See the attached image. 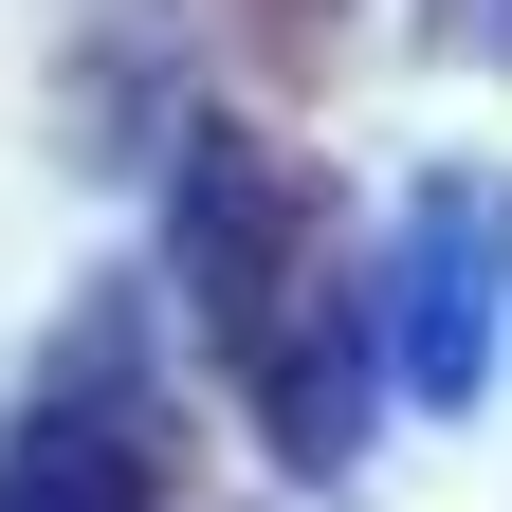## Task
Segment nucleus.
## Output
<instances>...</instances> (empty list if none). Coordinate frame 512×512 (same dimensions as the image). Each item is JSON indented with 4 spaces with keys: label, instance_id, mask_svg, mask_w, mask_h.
<instances>
[{
    "label": "nucleus",
    "instance_id": "obj_1",
    "mask_svg": "<svg viewBox=\"0 0 512 512\" xmlns=\"http://www.w3.org/2000/svg\"><path fill=\"white\" fill-rule=\"evenodd\" d=\"M165 256H183V311H202V366L238 384V421L293 476H348L366 458V275L330 256L311 165L256 147V128H183Z\"/></svg>",
    "mask_w": 512,
    "mask_h": 512
},
{
    "label": "nucleus",
    "instance_id": "obj_2",
    "mask_svg": "<svg viewBox=\"0 0 512 512\" xmlns=\"http://www.w3.org/2000/svg\"><path fill=\"white\" fill-rule=\"evenodd\" d=\"M494 293H512V183L494 165H421L403 183V256H384V330H403V384H421V403H476Z\"/></svg>",
    "mask_w": 512,
    "mask_h": 512
},
{
    "label": "nucleus",
    "instance_id": "obj_3",
    "mask_svg": "<svg viewBox=\"0 0 512 512\" xmlns=\"http://www.w3.org/2000/svg\"><path fill=\"white\" fill-rule=\"evenodd\" d=\"M0 512H183L147 403H128V330H92V348H74V384H37V403H19Z\"/></svg>",
    "mask_w": 512,
    "mask_h": 512
},
{
    "label": "nucleus",
    "instance_id": "obj_4",
    "mask_svg": "<svg viewBox=\"0 0 512 512\" xmlns=\"http://www.w3.org/2000/svg\"><path fill=\"white\" fill-rule=\"evenodd\" d=\"M238 19H256V37H311V19H348V0H238Z\"/></svg>",
    "mask_w": 512,
    "mask_h": 512
}]
</instances>
